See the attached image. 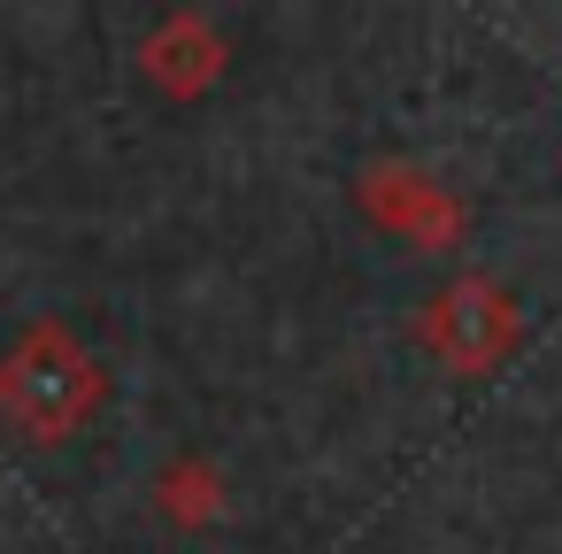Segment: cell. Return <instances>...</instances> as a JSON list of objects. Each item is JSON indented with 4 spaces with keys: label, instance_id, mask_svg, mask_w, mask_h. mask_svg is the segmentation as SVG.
<instances>
[{
    "label": "cell",
    "instance_id": "obj_1",
    "mask_svg": "<svg viewBox=\"0 0 562 554\" xmlns=\"http://www.w3.org/2000/svg\"><path fill=\"white\" fill-rule=\"evenodd\" d=\"M516 339H524V308H516V293L493 285L485 270H454V278H439V285L416 301V347H424L439 370H454V377L501 370V362L516 354Z\"/></svg>",
    "mask_w": 562,
    "mask_h": 554
},
{
    "label": "cell",
    "instance_id": "obj_2",
    "mask_svg": "<svg viewBox=\"0 0 562 554\" xmlns=\"http://www.w3.org/2000/svg\"><path fill=\"white\" fill-rule=\"evenodd\" d=\"M355 208H362L370 231L393 239L401 255H447V247L462 239V224H470L462 193H454L431 162H416V155H378V162H362V170H355Z\"/></svg>",
    "mask_w": 562,
    "mask_h": 554
},
{
    "label": "cell",
    "instance_id": "obj_3",
    "mask_svg": "<svg viewBox=\"0 0 562 554\" xmlns=\"http://www.w3.org/2000/svg\"><path fill=\"white\" fill-rule=\"evenodd\" d=\"M224 32L209 24V16H162L155 32H147V47H139V70L162 86V93H201V86H216L224 78Z\"/></svg>",
    "mask_w": 562,
    "mask_h": 554
},
{
    "label": "cell",
    "instance_id": "obj_4",
    "mask_svg": "<svg viewBox=\"0 0 562 554\" xmlns=\"http://www.w3.org/2000/svg\"><path fill=\"white\" fill-rule=\"evenodd\" d=\"M155 508H162L170 523L201 531V523H216V516L232 508V485H224V470H216L209 454H178V462L155 477Z\"/></svg>",
    "mask_w": 562,
    "mask_h": 554
}]
</instances>
